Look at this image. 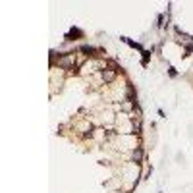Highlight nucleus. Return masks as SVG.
<instances>
[{
	"label": "nucleus",
	"instance_id": "obj_1",
	"mask_svg": "<svg viewBox=\"0 0 193 193\" xmlns=\"http://www.w3.org/2000/svg\"><path fill=\"white\" fill-rule=\"evenodd\" d=\"M133 160H135V162H141V151H139V149L133 153Z\"/></svg>",
	"mask_w": 193,
	"mask_h": 193
},
{
	"label": "nucleus",
	"instance_id": "obj_2",
	"mask_svg": "<svg viewBox=\"0 0 193 193\" xmlns=\"http://www.w3.org/2000/svg\"><path fill=\"white\" fill-rule=\"evenodd\" d=\"M81 50H83V52H93L95 48H93V47H83V48H81Z\"/></svg>",
	"mask_w": 193,
	"mask_h": 193
},
{
	"label": "nucleus",
	"instance_id": "obj_3",
	"mask_svg": "<svg viewBox=\"0 0 193 193\" xmlns=\"http://www.w3.org/2000/svg\"><path fill=\"white\" fill-rule=\"evenodd\" d=\"M112 77H114V74H112V72H110V74H104V79H106V81H110Z\"/></svg>",
	"mask_w": 193,
	"mask_h": 193
}]
</instances>
